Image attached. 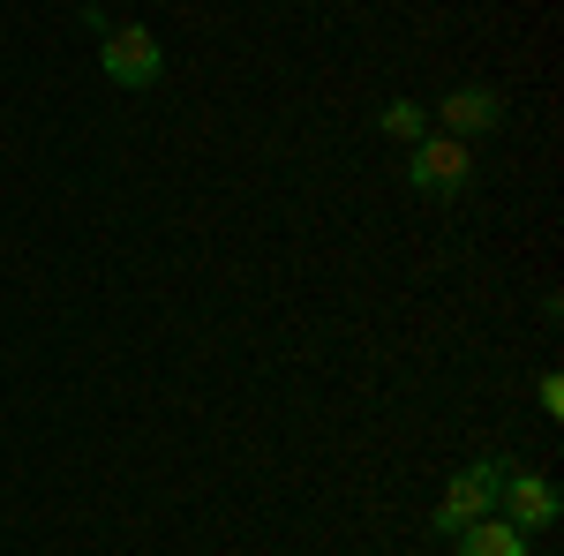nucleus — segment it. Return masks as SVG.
<instances>
[{
    "label": "nucleus",
    "mask_w": 564,
    "mask_h": 556,
    "mask_svg": "<svg viewBox=\"0 0 564 556\" xmlns=\"http://www.w3.org/2000/svg\"><path fill=\"white\" fill-rule=\"evenodd\" d=\"M497 512L512 519L520 534H534V526H557L564 519V497L550 473H512L505 467V481H497Z\"/></svg>",
    "instance_id": "obj_3"
},
{
    "label": "nucleus",
    "mask_w": 564,
    "mask_h": 556,
    "mask_svg": "<svg viewBox=\"0 0 564 556\" xmlns=\"http://www.w3.org/2000/svg\"><path fill=\"white\" fill-rule=\"evenodd\" d=\"M98 68H106V84H121V90H151L166 76V53H159V39L143 23H121V31H98Z\"/></svg>",
    "instance_id": "obj_1"
},
{
    "label": "nucleus",
    "mask_w": 564,
    "mask_h": 556,
    "mask_svg": "<svg viewBox=\"0 0 564 556\" xmlns=\"http://www.w3.org/2000/svg\"><path fill=\"white\" fill-rule=\"evenodd\" d=\"M497 481H505V459H475V467L444 489V504H436V534H459V526H475V519L497 512Z\"/></svg>",
    "instance_id": "obj_2"
},
{
    "label": "nucleus",
    "mask_w": 564,
    "mask_h": 556,
    "mask_svg": "<svg viewBox=\"0 0 564 556\" xmlns=\"http://www.w3.org/2000/svg\"><path fill=\"white\" fill-rule=\"evenodd\" d=\"M406 173H414V188H430V196H459V188L475 181V159H467L459 135H422L414 159H406Z\"/></svg>",
    "instance_id": "obj_4"
},
{
    "label": "nucleus",
    "mask_w": 564,
    "mask_h": 556,
    "mask_svg": "<svg viewBox=\"0 0 564 556\" xmlns=\"http://www.w3.org/2000/svg\"><path fill=\"white\" fill-rule=\"evenodd\" d=\"M377 129H384L391 143H422V106H406V98H391L384 113H377Z\"/></svg>",
    "instance_id": "obj_7"
},
{
    "label": "nucleus",
    "mask_w": 564,
    "mask_h": 556,
    "mask_svg": "<svg viewBox=\"0 0 564 556\" xmlns=\"http://www.w3.org/2000/svg\"><path fill=\"white\" fill-rule=\"evenodd\" d=\"M534 391H542V414H564V377H557V369H550Z\"/></svg>",
    "instance_id": "obj_8"
},
{
    "label": "nucleus",
    "mask_w": 564,
    "mask_h": 556,
    "mask_svg": "<svg viewBox=\"0 0 564 556\" xmlns=\"http://www.w3.org/2000/svg\"><path fill=\"white\" fill-rule=\"evenodd\" d=\"M444 129L459 135H489V129H505V90H489V84H459L452 98H444Z\"/></svg>",
    "instance_id": "obj_5"
},
{
    "label": "nucleus",
    "mask_w": 564,
    "mask_h": 556,
    "mask_svg": "<svg viewBox=\"0 0 564 556\" xmlns=\"http://www.w3.org/2000/svg\"><path fill=\"white\" fill-rule=\"evenodd\" d=\"M459 556H527V534L512 519H475L459 526Z\"/></svg>",
    "instance_id": "obj_6"
}]
</instances>
